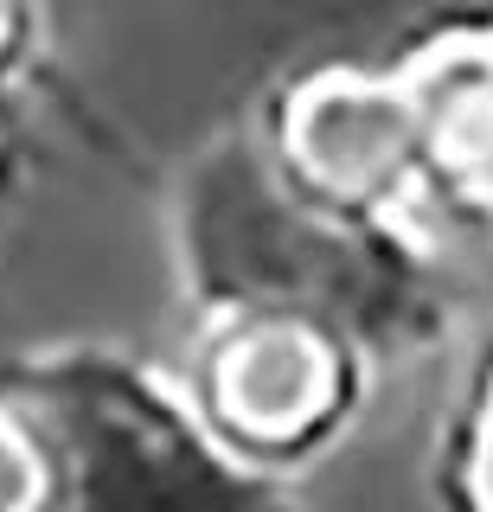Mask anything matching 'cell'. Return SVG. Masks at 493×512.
I'll list each match as a JSON object with an SVG mask.
<instances>
[{"mask_svg":"<svg viewBox=\"0 0 493 512\" xmlns=\"http://www.w3.org/2000/svg\"><path fill=\"white\" fill-rule=\"evenodd\" d=\"M474 474H481V506L493 512V416H487V442H481V468Z\"/></svg>","mask_w":493,"mask_h":512,"instance_id":"277c9868","label":"cell"},{"mask_svg":"<svg viewBox=\"0 0 493 512\" xmlns=\"http://www.w3.org/2000/svg\"><path fill=\"white\" fill-rule=\"evenodd\" d=\"M7 26H13V0H0V39H7Z\"/></svg>","mask_w":493,"mask_h":512,"instance_id":"5b68a950","label":"cell"},{"mask_svg":"<svg viewBox=\"0 0 493 512\" xmlns=\"http://www.w3.org/2000/svg\"><path fill=\"white\" fill-rule=\"evenodd\" d=\"M423 109L410 84L378 77H314L289 103V154L314 186L372 199L397 186L423 148Z\"/></svg>","mask_w":493,"mask_h":512,"instance_id":"6da1fadb","label":"cell"},{"mask_svg":"<svg viewBox=\"0 0 493 512\" xmlns=\"http://www.w3.org/2000/svg\"><path fill=\"white\" fill-rule=\"evenodd\" d=\"M39 487H45V468H39L33 442L0 423V512H33Z\"/></svg>","mask_w":493,"mask_h":512,"instance_id":"3957f363","label":"cell"},{"mask_svg":"<svg viewBox=\"0 0 493 512\" xmlns=\"http://www.w3.org/2000/svg\"><path fill=\"white\" fill-rule=\"evenodd\" d=\"M218 404L257 442L301 436L333 404V352L308 327H250L218 359Z\"/></svg>","mask_w":493,"mask_h":512,"instance_id":"7a4b0ae2","label":"cell"}]
</instances>
